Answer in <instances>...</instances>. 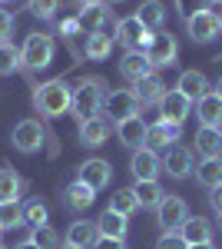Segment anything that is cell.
I'll return each instance as SVG.
<instances>
[{
  "instance_id": "obj_1",
  "label": "cell",
  "mask_w": 222,
  "mask_h": 249,
  "mask_svg": "<svg viewBox=\"0 0 222 249\" xmlns=\"http://www.w3.org/2000/svg\"><path fill=\"white\" fill-rule=\"evenodd\" d=\"M34 103H37V110L43 116L56 120V116L67 113V110H73V87L63 77L47 80V83H40L37 90H34Z\"/></svg>"
},
{
  "instance_id": "obj_2",
  "label": "cell",
  "mask_w": 222,
  "mask_h": 249,
  "mask_svg": "<svg viewBox=\"0 0 222 249\" xmlns=\"http://www.w3.org/2000/svg\"><path fill=\"white\" fill-rule=\"evenodd\" d=\"M106 107V93H103V80H83L73 90V113L80 120H93Z\"/></svg>"
},
{
  "instance_id": "obj_3",
  "label": "cell",
  "mask_w": 222,
  "mask_h": 249,
  "mask_svg": "<svg viewBox=\"0 0 222 249\" xmlns=\"http://www.w3.org/2000/svg\"><path fill=\"white\" fill-rule=\"evenodd\" d=\"M20 57H23V67H27V70H43V67H50V60H53V37H47V34H30V37L23 40V47H20Z\"/></svg>"
},
{
  "instance_id": "obj_4",
  "label": "cell",
  "mask_w": 222,
  "mask_h": 249,
  "mask_svg": "<svg viewBox=\"0 0 222 249\" xmlns=\"http://www.w3.org/2000/svg\"><path fill=\"white\" fill-rule=\"evenodd\" d=\"M143 53H146L149 67L153 70H163V67H172V60L179 53V47H176V37L166 34V30H159V34H153L149 43L143 47Z\"/></svg>"
},
{
  "instance_id": "obj_5",
  "label": "cell",
  "mask_w": 222,
  "mask_h": 249,
  "mask_svg": "<svg viewBox=\"0 0 222 249\" xmlns=\"http://www.w3.org/2000/svg\"><path fill=\"white\" fill-rule=\"evenodd\" d=\"M189 113H192V100H189V96H183L179 90H166V93H163V100H159V120H163V123L183 126Z\"/></svg>"
},
{
  "instance_id": "obj_6",
  "label": "cell",
  "mask_w": 222,
  "mask_h": 249,
  "mask_svg": "<svg viewBox=\"0 0 222 249\" xmlns=\"http://www.w3.org/2000/svg\"><path fill=\"white\" fill-rule=\"evenodd\" d=\"M186 219H189V206H186V199H179V196H166L156 206V223L166 232H176Z\"/></svg>"
},
{
  "instance_id": "obj_7",
  "label": "cell",
  "mask_w": 222,
  "mask_h": 249,
  "mask_svg": "<svg viewBox=\"0 0 222 249\" xmlns=\"http://www.w3.org/2000/svg\"><path fill=\"white\" fill-rule=\"evenodd\" d=\"M106 116H110L113 123H123V120H130V116H139V100L133 90H113L106 96Z\"/></svg>"
},
{
  "instance_id": "obj_8",
  "label": "cell",
  "mask_w": 222,
  "mask_h": 249,
  "mask_svg": "<svg viewBox=\"0 0 222 249\" xmlns=\"http://www.w3.org/2000/svg\"><path fill=\"white\" fill-rule=\"evenodd\" d=\"M186 30H189V40H192V43H209V40H216L222 34L216 10H203V14L189 17L186 20Z\"/></svg>"
},
{
  "instance_id": "obj_9",
  "label": "cell",
  "mask_w": 222,
  "mask_h": 249,
  "mask_svg": "<svg viewBox=\"0 0 222 249\" xmlns=\"http://www.w3.org/2000/svg\"><path fill=\"white\" fill-rule=\"evenodd\" d=\"M116 40H120L126 50H143L149 43V30L143 27V20L133 14V17H123L116 23Z\"/></svg>"
},
{
  "instance_id": "obj_10",
  "label": "cell",
  "mask_w": 222,
  "mask_h": 249,
  "mask_svg": "<svg viewBox=\"0 0 222 249\" xmlns=\"http://www.w3.org/2000/svg\"><path fill=\"white\" fill-rule=\"evenodd\" d=\"M116 130L110 116H93V120H80V143L83 146H103L110 133Z\"/></svg>"
},
{
  "instance_id": "obj_11",
  "label": "cell",
  "mask_w": 222,
  "mask_h": 249,
  "mask_svg": "<svg viewBox=\"0 0 222 249\" xmlns=\"http://www.w3.org/2000/svg\"><path fill=\"white\" fill-rule=\"evenodd\" d=\"M130 173L136 176V179H156V176L163 173V160L156 156V150H149V146H139V150H133Z\"/></svg>"
},
{
  "instance_id": "obj_12",
  "label": "cell",
  "mask_w": 222,
  "mask_h": 249,
  "mask_svg": "<svg viewBox=\"0 0 222 249\" xmlns=\"http://www.w3.org/2000/svg\"><path fill=\"white\" fill-rule=\"evenodd\" d=\"M14 146H17L20 153H37L40 143H43V126H40L37 120H20L17 126H14Z\"/></svg>"
},
{
  "instance_id": "obj_13",
  "label": "cell",
  "mask_w": 222,
  "mask_h": 249,
  "mask_svg": "<svg viewBox=\"0 0 222 249\" xmlns=\"http://www.w3.org/2000/svg\"><path fill=\"white\" fill-rule=\"evenodd\" d=\"M113 179V166L106 160H86L83 166H80V183H86L90 190H106Z\"/></svg>"
},
{
  "instance_id": "obj_14",
  "label": "cell",
  "mask_w": 222,
  "mask_h": 249,
  "mask_svg": "<svg viewBox=\"0 0 222 249\" xmlns=\"http://www.w3.org/2000/svg\"><path fill=\"white\" fill-rule=\"evenodd\" d=\"M133 93H136V100H139V107H153V103L159 107V100H163V93H166V83H163L159 73H149V77L133 83Z\"/></svg>"
},
{
  "instance_id": "obj_15",
  "label": "cell",
  "mask_w": 222,
  "mask_h": 249,
  "mask_svg": "<svg viewBox=\"0 0 222 249\" xmlns=\"http://www.w3.org/2000/svg\"><path fill=\"white\" fill-rule=\"evenodd\" d=\"M163 173H169L172 179H186L192 173V153L186 146H169L163 156Z\"/></svg>"
},
{
  "instance_id": "obj_16",
  "label": "cell",
  "mask_w": 222,
  "mask_h": 249,
  "mask_svg": "<svg viewBox=\"0 0 222 249\" xmlns=\"http://www.w3.org/2000/svg\"><path fill=\"white\" fill-rule=\"evenodd\" d=\"M146 130H149V126L143 123V116H130V120L116 123V136H120V143L130 146V150L146 146Z\"/></svg>"
},
{
  "instance_id": "obj_17",
  "label": "cell",
  "mask_w": 222,
  "mask_h": 249,
  "mask_svg": "<svg viewBox=\"0 0 222 249\" xmlns=\"http://www.w3.org/2000/svg\"><path fill=\"white\" fill-rule=\"evenodd\" d=\"M176 90H179L183 96H189L192 103H199L205 93H212V87H209L205 73H199V70H183V73H179V83H176Z\"/></svg>"
},
{
  "instance_id": "obj_18",
  "label": "cell",
  "mask_w": 222,
  "mask_h": 249,
  "mask_svg": "<svg viewBox=\"0 0 222 249\" xmlns=\"http://www.w3.org/2000/svg\"><path fill=\"white\" fill-rule=\"evenodd\" d=\"M93 203H96V190H90L86 183H70L67 190H63V206L67 210H73V213H83V210H90Z\"/></svg>"
},
{
  "instance_id": "obj_19",
  "label": "cell",
  "mask_w": 222,
  "mask_h": 249,
  "mask_svg": "<svg viewBox=\"0 0 222 249\" xmlns=\"http://www.w3.org/2000/svg\"><path fill=\"white\" fill-rule=\"evenodd\" d=\"M179 236L186 239V246H203V243H212V226L203 216H189L179 226Z\"/></svg>"
},
{
  "instance_id": "obj_20",
  "label": "cell",
  "mask_w": 222,
  "mask_h": 249,
  "mask_svg": "<svg viewBox=\"0 0 222 249\" xmlns=\"http://www.w3.org/2000/svg\"><path fill=\"white\" fill-rule=\"evenodd\" d=\"M179 133H183V126H172V123H153L146 130V146L149 150H169L176 140H179Z\"/></svg>"
},
{
  "instance_id": "obj_21",
  "label": "cell",
  "mask_w": 222,
  "mask_h": 249,
  "mask_svg": "<svg viewBox=\"0 0 222 249\" xmlns=\"http://www.w3.org/2000/svg\"><path fill=\"white\" fill-rule=\"evenodd\" d=\"M133 196H136V203H139L143 210H156V206L166 199V193H163V186H159V179H136Z\"/></svg>"
},
{
  "instance_id": "obj_22",
  "label": "cell",
  "mask_w": 222,
  "mask_h": 249,
  "mask_svg": "<svg viewBox=\"0 0 222 249\" xmlns=\"http://www.w3.org/2000/svg\"><path fill=\"white\" fill-rule=\"evenodd\" d=\"M120 73L130 80V83H136V80H143L153 73V67H149V60L143 50H126V57H123V63H120Z\"/></svg>"
},
{
  "instance_id": "obj_23",
  "label": "cell",
  "mask_w": 222,
  "mask_h": 249,
  "mask_svg": "<svg viewBox=\"0 0 222 249\" xmlns=\"http://www.w3.org/2000/svg\"><path fill=\"white\" fill-rule=\"evenodd\" d=\"M196 153L209 160V156H222V130L219 126H203L196 133Z\"/></svg>"
},
{
  "instance_id": "obj_24",
  "label": "cell",
  "mask_w": 222,
  "mask_h": 249,
  "mask_svg": "<svg viewBox=\"0 0 222 249\" xmlns=\"http://www.w3.org/2000/svg\"><path fill=\"white\" fill-rule=\"evenodd\" d=\"M96 239H100V230H96V223H86V219H76L67 230V243L76 249H90Z\"/></svg>"
},
{
  "instance_id": "obj_25",
  "label": "cell",
  "mask_w": 222,
  "mask_h": 249,
  "mask_svg": "<svg viewBox=\"0 0 222 249\" xmlns=\"http://www.w3.org/2000/svg\"><path fill=\"white\" fill-rule=\"evenodd\" d=\"M196 116L203 120V126H219L222 123V96L212 90L196 103Z\"/></svg>"
},
{
  "instance_id": "obj_26",
  "label": "cell",
  "mask_w": 222,
  "mask_h": 249,
  "mask_svg": "<svg viewBox=\"0 0 222 249\" xmlns=\"http://www.w3.org/2000/svg\"><path fill=\"white\" fill-rule=\"evenodd\" d=\"M96 230H100V236H106V239H126L130 223H126V216H120V213L106 210L100 219H96Z\"/></svg>"
},
{
  "instance_id": "obj_27",
  "label": "cell",
  "mask_w": 222,
  "mask_h": 249,
  "mask_svg": "<svg viewBox=\"0 0 222 249\" xmlns=\"http://www.w3.org/2000/svg\"><path fill=\"white\" fill-rule=\"evenodd\" d=\"M136 17L143 20L146 30H159L163 20H166V7H163V0H143L139 10H136Z\"/></svg>"
},
{
  "instance_id": "obj_28",
  "label": "cell",
  "mask_w": 222,
  "mask_h": 249,
  "mask_svg": "<svg viewBox=\"0 0 222 249\" xmlns=\"http://www.w3.org/2000/svg\"><path fill=\"white\" fill-rule=\"evenodd\" d=\"M76 23H80L83 37H90V34H100V30H103V23H106V10H103L100 3H93V7H83V10H80V17H76Z\"/></svg>"
},
{
  "instance_id": "obj_29",
  "label": "cell",
  "mask_w": 222,
  "mask_h": 249,
  "mask_svg": "<svg viewBox=\"0 0 222 249\" xmlns=\"http://www.w3.org/2000/svg\"><path fill=\"white\" fill-rule=\"evenodd\" d=\"M196 179L203 183L205 190L219 186L222 183V156H209V160H203V163L196 166Z\"/></svg>"
},
{
  "instance_id": "obj_30",
  "label": "cell",
  "mask_w": 222,
  "mask_h": 249,
  "mask_svg": "<svg viewBox=\"0 0 222 249\" xmlns=\"http://www.w3.org/2000/svg\"><path fill=\"white\" fill-rule=\"evenodd\" d=\"M86 43V57L90 60H106L113 53V37L106 34V30H100V34H90V37H83Z\"/></svg>"
},
{
  "instance_id": "obj_31",
  "label": "cell",
  "mask_w": 222,
  "mask_h": 249,
  "mask_svg": "<svg viewBox=\"0 0 222 249\" xmlns=\"http://www.w3.org/2000/svg\"><path fill=\"white\" fill-rule=\"evenodd\" d=\"M23 190H27V183H23V179H20L14 170H7V166H3V170H0V203L17 199Z\"/></svg>"
},
{
  "instance_id": "obj_32",
  "label": "cell",
  "mask_w": 222,
  "mask_h": 249,
  "mask_svg": "<svg viewBox=\"0 0 222 249\" xmlns=\"http://www.w3.org/2000/svg\"><path fill=\"white\" fill-rule=\"evenodd\" d=\"M20 67H23V57H20V50L7 40V43H0V73L3 77H10V73H17Z\"/></svg>"
},
{
  "instance_id": "obj_33",
  "label": "cell",
  "mask_w": 222,
  "mask_h": 249,
  "mask_svg": "<svg viewBox=\"0 0 222 249\" xmlns=\"http://www.w3.org/2000/svg\"><path fill=\"white\" fill-rule=\"evenodd\" d=\"M110 210L130 219L133 213L139 210V203H136V196H133V190H116V193H113V199H110Z\"/></svg>"
},
{
  "instance_id": "obj_34",
  "label": "cell",
  "mask_w": 222,
  "mask_h": 249,
  "mask_svg": "<svg viewBox=\"0 0 222 249\" xmlns=\"http://www.w3.org/2000/svg\"><path fill=\"white\" fill-rule=\"evenodd\" d=\"M0 226H3V230H17V226H23V206H20L17 199L0 203Z\"/></svg>"
},
{
  "instance_id": "obj_35",
  "label": "cell",
  "mask_w": 222,
  "mask_h": 249,
  "mask_svg": "<svg viewBox=\"0 0 222 249\" xmlns=\"http://www.w3.org/2000/svg\"><path fill=\"white\" fill-rule=\"evenodd\" d=\"M47 216H50V213H47V206H43V203H37V199L23 206V223H27V226H34V230H37V226H47Z\"/></svg>"
},
{
  "instance_id": "obj_36",
  "label": "cell",
  "mask_w": 222,
  "mask_h": 249,
  "mask_svg": "<svg viewBox=\"0 0 222 249\" xmlns=\"http://www.w3.org/2000/svg\"><path fill=\"white\" fill-rule=\"evenodd\" d=\"M30 243L40 246V249H60V236L50 226H37V230L30 232Z\"/></svg>"
},
{
  "instance_id": "obj_37",
  "label": "cell",
  "mask_w": 222,
  "mask_h": 249,
  "mask_svg": "<svg viewBox=\"0 0 222 249\" xmlns=\"http://www.w3.org/2000/svg\"><path fill=\"white\" fill-rule=\"evenodd\" d=\"M209 3L212 0H176V14L183 20L196 17V14H203V10H209Z\"/></svg>"
},
{
  "instance_id": "obj_38",
  "label": "cell",
  "mask_w": 222,
  "mask_h": 249,
  "mask_svg": "<svg viewBox=\"0 0 222 249\" xmlns=\"http://www.w3.org/2000/svg\"><path fill=\"white\" fill-rule=\"evenodd\" d=\"M56 7H60V0H30V14H37V17H53Z\"/></svg>"
},
{
  "instance_id": "obj_39",
  "label": "cell",
  "mask_w": 222,
  "mask_h": 249,
  "mask_svg": "<svg viewBox=\"0 0 222 249\" xmlns=\"http://www.w3.org/2000/svg\"><path fill=\"white\" fill-rule=\"evenodd\" d=\"M156 249H189V246H186V239L179 232H163L159 243H156Z\"/></svg>"
},
{
  "instance_id": "obj_40",
  "label": "cell",
  "mask_w": 222,
  "mask_h": 249,
  "mask_svg": "<svg viewBox=\"0 0 222 249\" xmlns=\"http://www.w3.org/2000/svg\"><path fill=\"white\" fill-rule=\"evenodd\" d=\"M14 34V14H7V10H0V43H7Z\"/></svg>"
},
{
  "instance_id": "obj_41",
  "label": "cell",
  "mask_w": 222,
  "mask_h": 249,
  "mask_svg": "<svg viewBox=\"0 0 222 249\" xmlns=\"http://www.w3.org/2000/svg\"><path fill=\"white\" fill-rule=\"evenodd\" d=\"M93 249H126V246H123V239H106V236H100V239L93 243Z\"/></svg>"
},
{
  "instance_id": "obj_42",
  "label": "cell",
  "mask_w": 222,
  "mask_h": 249,
  "mask_svg": "<svg viewBox=\"0 0 222 249\" xmlns=\"http://www.w3.org/2000/svg\"><path fill=\"white\" fill-rule=\"evenodd\" d=\"M209 203H212V210H216V213H222V183L209 190Z\"/></svg>"
},
{
  "instance_id": "obj_43",
  "label": "cell",
  "mask_w": 222,
  "mask_h": 249,
  "mask_svg": "<svg viewBox=\"0 0 222 249\" xmlns=\"http://www.w3.org/2000/svg\"><path fill=\"white\" fill-rule=\"evenodd\" d=\"M14 249H40V246H34V243L27 239V243H20V246H14Z\"/></svg>"
},
{
  "instance_id": "obj_44",
  "label": "cell",
  "mask_w": 222,
  "mask_h": 249,
  "mask_svg": "<svg viewBox=\"0 0 222 249\" xmlns=\"http://www.w3.org/2000/svg\"><path fill=\"white\" fill-rule=\"evenodd\" d=\"M76 3H83V7H93V3H100V0H76Z\"/></svg>"
},
{
  "instance_id": "obj_45",
  "label": "cell",
  "mask_w": 222,
  "mask_h": 249,
  "mask_svg": "<svg viewBox=\"0 0 222 249\" xmlns=\"http://www.w3.org/2000/svg\"><path fill=\"white\" fill-rule=\"evenodd\" d=\"M189 249H216L212 243H203V246H189Z\"/></svg>"
},
{
  "instance_id": "obj_46",
  "label": "cell",
  "mask_w": 222,
  "mask_h": 249,
  "mask_svg": "<svg viewBox=\"0 0 222 249\" xmlns=\"http://www.w3.org/2000/svg\"><path fill=\"white\" fill-rule=\"evenodd\" d=\"M216 93H219V96H222V77H219V83H216Z\"/></svg>"
},
{
  "instance_id": "obj_47",
  "label": "cell",
  "mask_w": 222,
  "mask_h": 249,
  "mask_svg": "<svg viewBox=\"0 0 222 249\" xmlns=\"http://www.w3.org/2000/svg\"><path fill=\"white\" fill-rule=\"evenodd\" d=\"M216 17H219V30H222V7H219V10H216Z\"/></svg>"
},
{
  "instance_id": "obj_48",
  "label": "cell",
  "mask_w": 222,
  "mask_h": 249,
  "mask_svg": "<svg viewBox=\"0 0 222 249\" xmlns=\"http://www.w3.org/2000/svg\"><path fill=\"white\" fill-rule=\"evenodd\" d=\"M60 249H76V246H70V243H63V246H60Z\"/></svg>"
},
{
  "instance_id": "obj_49",
  "label": "cell",
  "mask_w": 222,
  "mask_h": 249,
  "mask_svg": "<svg viewBox=\"0 0 222 249\" xmlns=\"http://www.w3.org/2000/svg\"><path fill=\"white\" fill-rule=\"evenodd\" d=\"M219 230H222V213H219Z\"/></svg>"
},
{
  "instance_id": "obj_50",
  "label": "cell",
  "mask_w": 222,
  "mask_h": 249,
  "mask_svg": "<svg viewBox=\"0 0 222 249\" xmlns=\"http://www.w3.org/2000/svg\"><path fill=\"white\" fill-rule=\"evenodd\" d=\"M110 3H123V0H110Z\"/></svg>"
},
{
  "instance_id": "obj_51",
  "label": "cell",
  "mask_w": 222,
  "mask_h": 249,
  "mask_svg": "<svg viewBox=\"0 0 222 249\" xmlns=\"http://www.w3.org/2000/svg\"><path fill=\"white\" fill-rule=\"evenodd\" d=\"M212 3H219V7H222V0H212Z\"/></svg>"
},
{
  "instance_id": "obj_52",
  "label": "cell",
  "mask_w": 222,
  "mask_h": 249,
  "mask_svg": "<svg viewBox=\"0 0 222 249\" xmlns=\"http://www.w3.org/2000/svg\"><path fill=\"white\" fill-rule=\"evenodd\" d=\"M0 3H10V0H0Z\"/></svg>"
},
{
  "instance_id": "obj_53",
  "label": "cell",
  "mask_w": 222,
  "mask_h": 249,
  "mask_svg": "<svg viewBox=\"0 0 222 249\" xmlns=\"http://www.w3.org/2000/svg\"><path fill=\"white\" fill-rule=\"evenodd\" d=\"M0 232H3V226H0Z\"/></svg>"
},
{
  "instance_id": "obj_54",
  "label": "cell",
  "mask_w": 222,
  "mask_h": 249,
  "mask_svg": "<svg viewBox=\"0 0 222 249\" xmlns=\"http://www.w3.org/2000/svg\"><path fill=\"white\" fill-rule=\"evenodd\" d=\"M219 130H222V123H219Z\"/></svg>"
},
{
  "instance_id": "obj_55",
  "label": "cell",
  "mask_w": 222,
  "mask_h": 249,
  "mask_svg": "<svg viewBox=\"0 0 222 249\" xmlns=\"http://www.w3.org/2000/svg\"><path fill=\"white\" fill-rule=\"evenodd\" d=\"M0 249H7V246H0Z\"/></svg>"
}]
</instances>
